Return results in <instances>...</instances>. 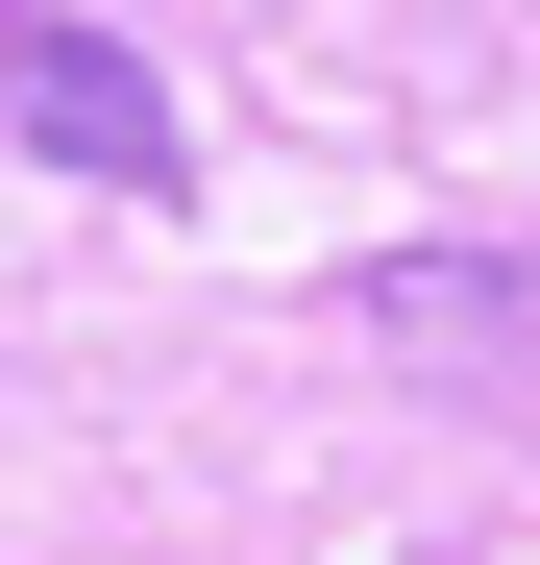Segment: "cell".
Wrapping results in <instances>:
<instances>
[{"label": "cell", "mask_w": 540, "mask_h": 565, "mask_svg": "<svg viewBox=\"0 0 540 565\" xmlns=\"http://www.w3.org/2000/svg\"><path fill=\"white\" fill-rule=\"evenodd\" d=\"M0 99H25V148L50 172H99V198H172V99L74 25V0H0Z\"/></svg>", "instance_id": "6da1fadb"}]
</instances>
